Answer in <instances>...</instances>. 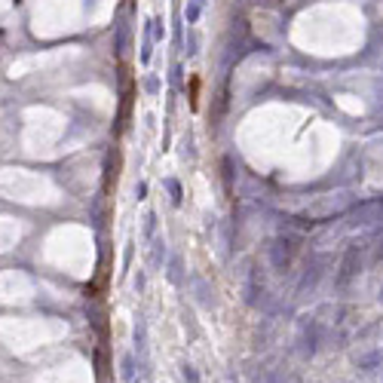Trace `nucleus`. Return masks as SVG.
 Returning a JSON list of instances; mask_svg holds the SVG:
<instances>
[{
    "label": "nucleus",
    "mask_w": 383,
    "mask_h": 383,
    "mask_svg": "<svg viewBox=\"0 0 383 383\" xmlns=\"http://www.w3.org/2000/svg\"><path fill=\"white\" fill-rule=\"evenodd\" d=\"M197 19H200V4L194 0V4L187 7V22H197Z\"/></svg>",
    "instance_id": "1"
},
{
    "label": "nucleus",
    "mask_w": 383,
    "mask_h": 383,
    "mask_svg": "<svg viewBox=\"0 0 383 383\" xmlns=\"http://www.w3.org/2000/svg\"><path fill=\"white\" fill-rule=\"evenodd\" d=\"M169 190H172V203L178 206L181 203V187H178V181H169Z\"/></svg>",
    "instance_id": "2"
},
{
    "label": "nucleus",
    "mask_w": 383,
    "mask_h": 383,
    "mask_svg": "<svg viewBox=\"0 0 383 383\" xmlns=\"http://www.w3.org/2000/svg\"><path fill=\"white\" fill-rule=\"evenodd\" d=\"M184 380H187V383H197V371L190 368V365H184Z\"/></svg>",
    "instance_id": "3"
},
{
    "label": "nucleus",
    "mask_w": 383,
    "mask_h": 383,
    "mask_svg": "<svg viewBox=\"0 0 383 383\" xmlns=\"http://www.w3.org/2000/svg\"><path fill=\"white\" fill-rule=\"evenodd\" d=\"M123 377H126V380L132 377V359H129V356L123 359Z\"/></svg>",
    "instance_id": "4"
},
{
    "label": "nucleus",
    "mask_w": 383,
    "mask_h": 383,
    "mask_svg": "<svg viewBox=\"0 0 383 383\" xmlns=\"http://www.w3.org/2000/svg\"><path fill=\"white\" fill-rule=\"evenodd\" d=\"M197 4H203V0H197Z\"/></svg>",
    "instance_id": "5"
}]
</instances>
